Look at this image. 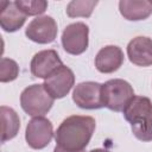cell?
Segmentation results:
<instances>
[{"label":"cell","mask_w":152,"mask_h":152,"mask_svg":"<svg viewBox=\"0 0 152 152\" xmlns=\"http://www.w3.org/2000/svg\"><path fill=\"white\" fill-rule=\"evenodd\" d=\"M19 74V66L18 64L10 58H1L0 63V81L2 83L5 82H11L18 77Z\"/></svg>","instance_id":"cell-18"},{"label":"cell","mask_w":152,"mask_h":152,"mask_svg":"<svg viewBox=\"0 0 152 152\" xmlns=\"http://www.w3.org/2000/svg\"><path fill=\"white\" fill-rule=\"evenodd\" d=\"M72 100L83 109H99L104 107L102 102V84L90 81L78 83L74 89Z\"/></svg>","instance_id":"cell-7"},{"label":"cell","mask_w":152,"mask_h":152,"mask_svg":"<svg viewBox=\"0 0 152 152\" xmlns=\"http://www.w3.org/2000/svg\"><path fill=\"white\" fill-rule=\"evenodd\" d=\"M53 135V128L50 120L44 116L33 118L26 126L25 139L30 147L34 150L44 148L49 145Z\"/></svg>","instance_id":"cell-5"},{"label":"cell","mask_w":152,"mask_h":152,"mask_svg":"<svg viewBox=\"0 0 152 152\" xmlns=\"http://www.w3.org/2000/svg\"><path fill=\"white\" fill-rule=\"evenodd\" d=\"M75 83V75L72 70L65 65L59 66L48 78H45L44 87L53 99L64 97Z\"/></svg>","instance_id":"cell-8"},{"label":"cell","mask_w":152,"mask_h":152,"mask_svg":"<svg viewBox=\"0 0 152 152\" xmlns=\"http://www.w3.org/2000/svg\"><path fill=\"white\" fill-rule=\"evenodd\" d=\"M0 116H1V141L5 142L18 134V131L20 128V119L12 108L6 106H1Z\"/></svg>","instance_id":"cell-15"},{"label":"cell","mask_w":152,"mask_h":152,"mask_svg":"<svg viewBox=\"0 0 152 152\" xmlns=\"http://www.w3.org/2000/svg\"><path fill=\"white\" fill-rule=\"evenodd\" d=\"M62 65V61L55 50H43L33 56L30 66L33 76L39 78H48Z\"/></svg>","instance_id":"cell-10"},{"label":"cell","mask_w":152,"mask_h":152,"mask_svg":"<svg viewBox=\"0 0 152 152\" xmlns=\"http://www.w3.org/2000/svg\"><path fill=\"white\" fill-rule=\"evenodd\" d=\"M150 2H151V4H152V1H150Z\"/></svg>","instance_id":"cell-21"},{"label":"cell","mask_w":152,"mask_h":152,"mask_svg":"<svg viewBox=\"0 0 152 152\" xmlns=\"http://www.w3.org/2000/svg\"><path fill=\"white\" fill-rule=\"evenodd\" d=\"M53 152H69V151H65V150H62L61 147H58V146L56 145V147H55V150H53Z\"/></svg>","instance_id":"cell-19"},{"label":"cell","mask_w":152,"mask_h":152,"mask_svg":"<svg viewBox=\"0 0 152 152\" xmlns=\"http://www.w3.org/2000/svg\"><path fill=\"white\" fill-rule=\"evenodd\" d=\"M53 97L46 91L44 84H32L25 88L20 95V106L23 110L31 116H43L52 104Z\"/></svg>","instance_id":"cell-3"},{"label":"cell","mask_w":152,"mask_h":152,"mask_svg":"<svg viewBox=\"0 0 152 152\" xmlns=\"http://www.w3.org/2000/svg\"><path fill=\"white\" fill-rule=\"evenodd\" d=\"M89 28L84 23H72L62 33V45L70 55H81L88 48Z\"/></svg>","instance_id":"cell-6"},{"label":"cell","mask_w":152,"mask_h":152,"mask_svg":"<svg viewBox=\"0 0 152 152\" xmlns=\"http://www.w3.org/2000/svg\"><path fill=\"white\" fill-rule=\"evenodd\" d=\"M124 116L137 139L152 140V102L148 97L134 96L124 109Z\"/></svg>","instance_id":"cell-2"},{"label":"cell","mask_w":152,"mask_h":152,"mask_svg":"<svg viewBox=\"0 0 152 152\" xmlns=\"http://www.w3.org/2000/svg\"><path fill=\"white\" fill-rule=\"evenodd\" d=\"M14 2L17 7L26 15H38L44 13L48 8V2L44 0H17Z\"/></svg>","instance_id":"cell-17"},{"label":"cell","mask_w":152,"mask_h":152,"mask_svg":"<svg viewBox=\"0 0 152 152\" xmlns=\"http://www.w3.org/2000/svg\"><path fill=\"white\" fill-rule=\"evenodd\" d=\"M0 25L6 32H14L19 30L25 20L26 14H24L15 5L14 1H1L0 2Z\"/></svg>","instance_id":"cell-13"},{"label":"cell","mask_w":152,"mask_h":152,"mask_svg":"<svg viewBox=\"0 0 152 152\" xmlns=\"http://www.w3.org/2000/svg\"><path fill=\"white\" fill-rule=\"evenodd\" d=\"M89 152H109V151L103 150V148H95V150H91V151H89Z\"/></svg>","instance_id":"cell-20"},{"label":"cell","mask_w":152,"mask_h":152,"mask_svg":"<svg viewBox=\"0 0 152 152\" xmlns=\"http://www.w3.org/2000/svg\"><path fill=\"white\" fill-rule=\"evenodd\" d=\"M127 56L135 65H152V39L142 36L133 38L127 45Z\"/></svg>","instance_id":"cell-11"},{"label":"cell","mask_w":152,"mask_h":152,"mask_svg":"<svg viewBox=\"0 0 152 152\" xmlns=\"http://www.w3.org/2000/svg\"><path fill=\"white\" fill-rule=\"evenodd\" d=\"M57 24L52 17L42 15L33 19L26 27L25 34L32 42L48 44L55 40L57 36Z\"/></svg>","instance_id":"cell-9"},{"label":"cell","mask_w":152,"mask_h":152,"mask_svg":"<svg viewBox=\"0 0 152 152\" xmlns=\"http://www.w3.org/2000/svg\"><path fill=\"white\" fill-rule=\"evenodd\" d=\"M124 63V53L119 46L107 45L95 57V66L100 72L110 74L116 71Z\"/></svg>","instance_id":"cell-12"},{"label":"cell","mask_w":152,"mask_h":152,"mask_svg":"<svg viewBox=\"0 0 152 152\" xmlns=\"http://www.w3.org/2000/svg\"><path fill=\"white\" fill-rule=\"evenodd\" d=\"M121 15L127 20H142L152 14V4L146 0H121L119 2Z\"/></svg>","instance_id":"cell-14"},{"label":"cell","mask_w":152,"mask_h":152,"mask_svg":"<svg viewBox=\"0 0 152 152\" xmlns=\"http://www.w3.org/2000/svg\"><path fill=\"white\" fill-rule=\"evenodd\" d=\"M97 5V1L91 0V1H87V0H74L70 1L66 6V14L70 18H75V17H90V14L93 13V10L95 8V6Z\"/></svg>","instance_id":"cell-16"},{"label":"cell","mask_w":152,"mask_h":152,"mask_svg":"<svg viewBox=\"0 0 152 152\" xmlns=\"http://www.w3.org/2000/svg\"><path fill=\"white\" fill-rule=\"evenodd\" d=\"M133 97V88L127 81L114 78L102 84V102L103 106L110 110L124 112Z\"/></svg>","instance_id":"cell-4"},{"label":"cell","mask_w":152,"mask_h":152,"mask_svg":"<svg viewBox=\"0 0 152 152\" xmlns=\"http://www.w3.org/2000/svg\"><path fill=\"white\" fill-rule=\"evenodd\" d=\"M95 119L86 115H71L63 120L55 133L56 145L69 152H84L95 131Z\"/></svg>","instance_id":"cell-1"}]
</instances>
